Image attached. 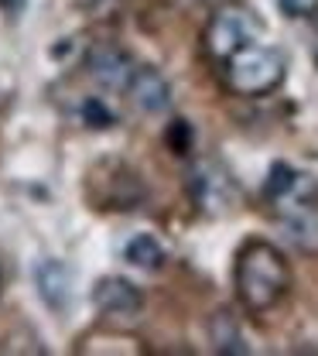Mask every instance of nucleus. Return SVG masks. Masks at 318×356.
Returning <instances> with one entry per match:
<instances>
[{
  "instance_id": "nucleus-16",
  "label": "nucleus",
  "mask_w": 318,
  "mask_h": 356,
  "mask_svg": "<svg viewBox=\"0 0 318 356\" xmlns=\"http://www.w3.org/2000/svg\"><path fill=\"white\" fill-rule=\"evenodd\" d=\"M0 288H3V277H0Z\"/></svg>"
},
{
  "instance_id": "nucleus-6",
  "label": "nucleus",
  "mask_w": 318,
  "mask_h": 356,
  "mask_svg": "<svg viewBox=\"0 0 318 356\" xmlns=\"http://www.w3.org/2000/svg\"><path fill=\"white\" fill-rule=\"evenodd\" d=\"M134 69H137L134 55H127L120 44H113V42L92 44L90 55H86V72H90V79L99 89H110V92H127Z\"/></svg>"
},
{
  "instance_id": "nucleus-10",
  "label": "nucleus",
  "mask_w": 318,
  "mask_h": 356,
  "mask_svg": "<svg viewBox=\"0 0 318 356\" xmlns=\"http://www.w3.org/2000/svg\"><path fill=\"white\" fill-rule=\"evenodd\" d=\"M209 339H212V350L223 353V356H246L250 353L246 336H243L236 315L226 309L212 312V318H209Z\"/></svg>"
},
{
  "instance_id": "nucleus-8",
  "label": "nucleus",
  "mask_w": 318,
  "mask_h": 356,
  "mask_svg": "<svg viewBox=\"0 0 318 356\" xmlns=\"http://www.w3.org/2000/svg\"><path fill=\"white\" fill-rule=\"evenodd\" d=\"M127 96L134 99L137 110H144V113H161V110H168V103H171V86H168V79H165L154 65H140V62H137L134 76H131V86H127Z\"/></svg>"
},
{
  "instance_id": "nucleus-2",
  "label": "nucleus",
  "mask_w": 318,
  "mask_h": 356,
  "mask_svg": "<svg viewBox=\"0 0 318 356\" xmlns=\"http://www.w3.org/2000/svg\"><path fill=\"white\" fill-rule=\"evenodd\" d=\"M287 62L274 44H246L223 62V83L236 96H267L284 83Z\"/></svg>"
},
{
  "instance_id": "nucleus-13",
  "label": "nucleus",
  "mask_w": 318,
  "mask_h": 356,
  "mask_svg": "<svg viewBox=\"0 0 318 356\" xmlns=\"http://www.w3.org/2000/svg\"><path fill=\"white\" fill-rule=\"evenodd\" d=\"M192 140H195V134H192V127L185 120H175L168 127V144L175 147V154H188L192 151Z\"/></svg>"
},
{
  "instance_id": "nucleus-14",
  "label": "nucleus",
  "mask_w": 318,
  "mask_h": 356,
  "mask_svg": "<svg viewBox=\"0 0 318 356\" xmlns=\"http://www.w3.org/2000/svg\"><path fill=\"white\" fill-rule=\"evenodd\" d=\"M287 17H312L318 14V0H274Z\"/></svg>"
},
{
  "instance_id": "nucleus-12",
  "label": "nucleus",
  "mask_w": 318,
  "mask_h": 356,
  "mask_svg": "<svg viewBox=\"0 0 318 356\" xmlns=\"http://www.w3.org/2000/svg\"><path fill=\"white\" fill-rule=\"evenodd\" d=\"M79 117H83V124L92 127V131H106V127H117V113L99 99V96H90V99H83V106H79Z\"/></svg>"
},
{
  "instance_id": "nucleus-4",
  "label": "nucleus",
  "mask_w": 318,
  "mask_h": 356,
  "mask_svg": "<svg viewBox=\"0 0 318 356\" xmlns=\"http://www.w3.org/2000/svg\"><path fill=\"white\" fill-rule=\"evenodd\" d=\"M86 195L96 209H113V213H127L137 209L147 195L144 181L134 168H127L124 161L110 158V161H99L92 165L90 175H86Z\"/></svg>"
},
{
  "instance_id": "nucleus-1",
  "label": "nucleus",
  "mask_w": 318,
  "mask_h": 356,
  "mask_svg": "<svg viewBox=\"0 0 318 356\" xmlns=\"http://www.w3.org/2000/svg\"><path fill=\"white\" fill-rule=\"evenodd\" d=\"M233 284L240 305L253 315L277 309L291 291V264L271 240H246L236 254Z\"/></svg>"
},
{
  "instance_id": "nucleus-7",
  "label": "nucleus",
  "mask_w": 318,
  "mask_h": 356,
  "mask_svg": "<svg viewBox=\"0 0 318 356\" xmlns=\"http://www.w3.org/2000/svg\"><path fill=\"white\" fill-rule=\"evenodd\" d=\"M92 305L103 312V315H124V318H131V315H137V312L144 309V291L137 288L134 281L110 274V277H99L92 284Z\"/></svg>"
},
{
  "instance_id": "nucleus-3",
  "label": "nucleus",
  "mask_w": 318,
  "mask_h": 356,
  "mask_svg": "<svg viewBox=\"0 0 318 356\" xmlns=\"http://www.w3.org/2000/svg\"><path fill=\"white\" fill-rule=\"evenodd\" d=\"M260 35H264V21L246 0H223L202 31V48L212 62L223 65L240 48L260 42Z\"/></svg>"
},
{
  "instance_id": "nucleus-15",
  "label": "nucleus",
  "mask_w": 318,
  "mask_h": 356,
  "mask_svg": "<svg viewBox=\"0 0 318 356\" xmlns=\"http://www.w3.org/2000/svg\"><path fill=\"white\" fill-rule=\"evenodd\" d=\"M315 58H318V42H315Z\"/></svg>"
},
{
  "instance_id": "nucleus-5",
  "label": "nucleus",
  "mask_w": 318,
  "mask_h": 356,
  "mask_svg": "<svg viewBox=\"0 0 318 356\" xmlns=\"http://www.w3.org/2000/svg\"><path fill=\"white\" fill-rule=\"evenodd\" d=\"M188 195L202 213H226L236 206V181L229 178L226 168H219L216 161H199L188 175Z\"/></svg>"
},
{
  "instance_id": "nucleus-11",
  "label": "nucleus",
  "mask_w": 318,
  "mask_h": 356,
  "mask_svg": "<svg viewBox=\"0 0 318 356\" xmlns=\"http://www.w3.org/2000/svg\"><path fill=\"white\" fill-rule=\"evenodd\" d=\"M124 261L140 267V270H161L165 261H168V250L161 247L158 236H151V233H137V236H131V240L124 243Z\"/></svg>"
},
{
  "instance_id": "nucleus-9",
  "label": "nucleus",
  "mask_w": 318,
  "mask_h": 356,
  "mask_svg": "<svg viewBox=\"0 0 318 356\" xmlns=\"http://www.w3.org/2000/svg\"><path fill=\"white\" fill-rule=\"evenodd\" d=\"M35 288L42 295L51 312H65L69 309V298H72V277H69V267L55 257H45L35 264Z\"/></svg>"
}]
</instances>
